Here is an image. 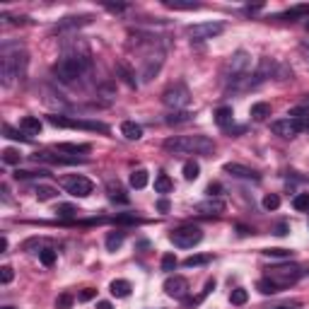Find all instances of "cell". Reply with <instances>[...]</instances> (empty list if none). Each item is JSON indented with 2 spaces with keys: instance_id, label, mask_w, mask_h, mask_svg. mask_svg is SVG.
Wrapping results in <instances>:
<instances>
[{
  "instance_id": "obj_32",
  "label": "cell",
  "mask_w": 309,
  "mask_h": 309,
  "mask_svg": "<svg viewBox=\"0 0 309 309\" xmlns=\"http://www.w3.org/2000/svg\"><path fill=\"white\" fill-rule=\"evenodd\" d=\"M208 261H210V254H193L184 261V266L186 268H198V266H205Z\"/></svg>"
},
{
  "instance_id": "obj_44",
  "label": "cell",
  "mask_w": 309,
  "mask_h": 309,
  "mask_svg": "<svg viewBox=\"0 0 309 309\" xmlns=\"http://www.w3.org/2000/svg\"><path fill=\"white\" fill-rule=\"evenodd\" d=\"M264 208L266 210H278L280 208V196L278 193H268L264 198Z\"/></svg>"
},
{
  "instance_id": "obj_48",
  "label": "cell",
  "mask_w": 309,
  "mask_h": 309,
  "mask_svg": "<svg viewBox=\"0 0 309 309\" xmlns=\"http://www.w3.org/2000/svg\"><path fill=\"white\" fill-rule=\"evenodd\" d=\"M94 295H97L94 287H85V290L77 295V299H80V302H89V299H94Z\"/></svg>"
},
{
  "instance_id": "obj_37",
  "label": "cell",
  "mask_w": 309,
  "mask_h": 309,
  "mask_svg": "<svg viewBox=\"0 0 309 309\" xmlns=\"http://www.w3.org/2000/svg\"><path fill=\"white\" fill-rule=\"evenodd\" d=\"M256 290H259L261 295H276V292H278V287L273 285L268 278H261V280L256 283Z\"/></svg>"
},
{
  "instance_id": "obj_52",
  "label": "cell",
  "mask_w": 309,
  "mask_h": 309,
  "mask_svg": "<svg viewBox=\"0 0 309 309\" xmlns=\"http://www.w3.org/2000/svg\"><path fill=\"white\" fill-rule=\"evenodd\" d=\"M208 193H210V198H213V196H218V193H220V184H210Z\"/></svg>"
},
{
  "instance_id": "obj_42",
  "label": "cell",
  "mask_w": 309,
  "mask_h": 309,
  "mask_svg": "<svg viewBox=\"0 0 309 309\" xmlns=\"http://www.w3.org/2000/svg\"><path fill=\"white\" fill-rule=\"evenodd\" d=\"M304 15H309V5H295L292 10L283 12L280 17H304Z\"/></svg>"
},
{
  "instance_id": "obj_8",
  "label": "cell",
  "mask_w": 309,
  "mask_h": 309,
  "mask_svg": "<svg viewBox=\"0 0 309 309\" xmlns=\"http://www.w3.org/2000/svg\"><path fill=\"white\" fill-rule=\"evenodd\" d=\"M309 128V116L307 119H292V116H285V119H278V121L271 123V131L280 135V138H295L299 133Z\"/></svg>"
},
{
  "instance_id": "obj_51",
  "label": "cell",
  "mask_w": 309,
  "mask_h": 309,
  "mask_svg": "<svg viewBox=\"0 0 309 309\" xmlns=\"http://www.w3.org/2000/svg\"><path fill=\"white\" fill-rule=\"evenodd\" d=\"M157 210H160V213H167V210H169V200H167V198L157 200Z\"/></svg>"
},
{
  "instance_id": "obj_31",
  "label": "cell",
  "mask_w": 309,
  "mask_h": 309,
  "mask_svg": "<svg viewBox=\"0 0 309 309\" xmlns=\"http://www.w3.org/2000/svg\"><path fill=\"white\" fill-rule=\"evenodd\" d=\"M34 193H36V198H39V200H51V198H56V196H58V188H54V186H44V184H39Z\"/></svg>"
},
{
  "instance_id": "obj_47",
  "label": "cell",
  "mask_w": 309,
  "mask_h": 309,
  "mask_svg": "<svg viewBox=\"0 0 309 309\" xmlns=\"http://www.w3.org/2000/svg\"><path fill=\"white\" fill-rule=\"evenodd\" d=\"M56 213H58V218H73L77 210L73 208V205H58V208H56Z\"/></svg>"
},
{
  "instance_id": "obj_6",
  "label": "cell",
  "mask_w": 309,
  "mask_h": 309,
  "mask_svg": "<svg viewBox=\"0 0 309 309\" xmlns=\"http://www.w3.org/2000/svg\"><path fill=\"white\" fill-rule=\"evenodd\" d=\"M51 126L58 128H80V131H92V133H109V126L101 121H87V119H70V116H46Z\"/></svg>"
},
{
  "instance_id": "obj_7",
  "label": "cell",
  "mask_w": 309,
  "mask_h": 309,
  "mask_svg": "<svg viewBox=\"0 0 309 309\" xmlns=\"http://www.w3.org/2000/svg\"><path fill=\"white\" fill-rule=\"evenodd\" d=\"M162 101L172 111H184L188 107V101H191V92H188V87L184 82H174V85H169L162 92Z\"/></svg>"
},
{
  "instance_id": "obj_2",
  "label": "cell",
  "mask_w": 309,
  "mask_h": 309,
  "mask_svg": "<svg viewBox=\"0 0 309 309\" xmlns=\"http://www.w3.org/2000/svg\"><path fill=\"white\" fill-rule=\"evenodd\" d=\"M165 150L174 154H213L215 143L205 135H174L165 140Z\"/></svg>"
},
{
  "instance_id": "obj_36",
  "label": "cell",
  "mask_w": 309,
  "mask_h": 309,
  "mask_svg": "<svg viewBox=\"0 0 309 309\" xmlns=\"http://www.w3.org/2000/svg\"><path fill=\"white\" fill-rule=\"evenodd\" d=\"M3 162L5 165H20L22 162V154L17 152L15 147H8V150H3Z\"/></svg>"
},
{
  "instance_id": "obj_1",
  "label": "cell",
  "mask_w": 309,
  "mask_h": 309,
  "mask_svg": "<svg viewBox=\"0 0 309 309\" xmlns=\"http://www.w3.org/2000/svg\"><path fill=\"white\" fill-rule=\"evenodd\" d=\"M27 70V51L20 44H5L0 51V75L3 85L10 87L17 77L24 75Z\"/></svg>"
},
{
  "instance_id": "obj_29",
  "label": "cell",
  "mask_w": 309,
  "mask_h": 309,
  "mask_svg": "<svg viewBox=\"0 0 309 309\" xmlns=\"http://www.w3.org/2000/svg\"><path fill=\"white\" fill-rule=\"evenodd\" d=\"M160 68H162V58L157 56V58H154V61H150V63H147V68L143 70V82H150V80L160 73Z\"/></svg>"
},
{
  "instance_id": "obj_21",
  "label": "cell",
  "mask_w": 309,
  "mask_h": 309,
  "mask_svg": "<svg viewBox=\"0 0 309 309\" xmlns=\"http://www.w3.org/2000/svg\"><path fill=\"white\" fill-rule=\"evenodd\" d=\"M215 123L220 128H230L232 123H234V111H232V107H220V109L215 111Z\"/></svg>"
},
{
  "instance_id": "obj_17",
  "label": "cell",
  "mask_w": 309,
  "mask_h": 309,
  "mask_svg": "<svg viewBox=\"0 0 309 309\" xmlns=\"http://www.w3.org/2000/svg\"><path fill=\"white\" fill-rule=\"evenodd\" d=\"M20 131H22L27 138L39 135V133H41V121H39L36 116H24L22 121H20Z\"/></svg>"
},
{
  "instance_id": "obj_45",
  "label": "cell",
  "mask_w": 309,
  "mask_h": 309,
  "mask_svg": "<svg viewBox=\"0 0 309 309\" xmlns=\"http://www.w3.org/2000/svg\"><path fill=\"white\" fill-rule=\"evenodd\" d=\"M12 278H15V271H12L10 266H3V268H0V283H3V285H10Z\"/></svg>"
},
{
  "instance_id": "obj_11",
  "label": "cell",
  "mask_w": 309,
  "mask_h": 309,
  "mask_svg": "<svg viewBox=\"0 0 309 309\" xmlns=\"http://www.w3.org/2000/svg\"><path fill=\"white\" fill-rule=\"evenodd\" d=\"M63 188H66L70 196H75V198H85V196H89V193H92L94 184H92L87 177L73 174V177H66V179H63Z\"/></svg>"
},
{
  "instance_id": "obj_14",
  "label": "cell",
  "mask_w": 309,
  "mask_h": 309,
  "mask_svg": "<svg viewBox=\"0 0 309 309\" xmlns=\"http://www.w3.org/2000/svg\"><path fill=\"white\" fill-rule=\"evenodd\" d=\"M36 162H51V165H75V162H82L77 157H66V154H51V152H36L34 154Z\"/></svg>"
},
{
  "instance_id": "obj_3",
  "label": "cell",
  "mask_w": 309,
  "mask_h": 309,
  "mask_svg": "<svg viewBox=\"0 0 309 309\" xmlns=\"http://www.w3.org/2000/svg\"><path fill=\"white\" fill-rule=\"evenodd\" d=\"M89 63H92V58H87V56L66 54L63 58H58L54 63V75L58 77L61 82H73V80H77V77L87 70Z\"/></svg>"
},
{
  "instance_id": "obj_49",
  "label": "cell",
  "mask_w": 309,
  "mask_h": 309,
  "mask_svg": "<svg viewBox=\"0 0 309 309\" xmlns=\"http://www.w3.org/2000/svg\"><path fill=\"white\" fill-rule=\"evenodd\" d=\"M116 222H121V225H133V222H138L135 215H128V213H121V215H116Z\"/></svg>"
},
{
  "instance_id": "obj_43",
  "label": "cell",
  "mask_w": 309,
  "mask_h": 309,
  "mask_svg": "<svg viewBox=\"0 0 309 309\" xmlns=\"http://www.w3.org/2000/svg\"><path fill=\"white\" fill-rule=\"evenodd\" d=\"M264 256H271V259H290V256H292V251H290V249H280V246H278V249H266Z\"/></svg>"
},
{
  "instance_id": "obj_38",
  "label": "cell",
  "mask_w": 309,
  "mask_h": 309,
  "mask_svg": "<svg viewBox=\"0 0 309 309\" xmlns=\"http://www.w3.org/2000/svg\"><path fill=\"white\" fill-rule=\"evenodd\" d=\"M186 121H191V114L188 111H172L169 116H167V123H186Z\"/></svg>"
},
{
  "instance_id": "obj_40",
  "label": "cell",
  "mask_w": 309,
  "mask_h": 309,
  "mask_svg": "<svg viewBox=\"0 0 309 309\" xmlns=\"http://www.w3.org/2000/svg\"><path fill=\"white\" fill-rule=\"evenodd\" d=\"M3 133H5V138H10V140H29L22 131H15V128H12V126H8V123L3 126Z\"/></svg>"
},
{
  "instance_id": "obj_56",
  "label": "cell",
  "mask_w": 309,
  "mask_h": 309,
  "mask_svg": "<svg viewBox=\"0 0 309 309\" xmlns=\"http://www.w3.org/2000/svg\"><path fill=\"white\" fill-rule=\"evenodd\" d=\"M3 309H15V307H3Z\"/></svg>"
},
{
  "instance_id": "obj_27",
  "label": "cell",
  "mask_w": 309,
  "mask_h": 309,
  "mask_svg": "<svg viewBox=\"0 0 309 309\" xmlns=\"http://www.w3.org/2000/svg\"><path fill=\"white\" fill-rule=\"evenodd\" d=\"M172 188H174V181L167 177V174H157L154 177V191L157 193H169Z\"/></svg>"
},
{
  "instance_id": "obj_19",
  "label": "cell",
  "mask_w": 309,
  "mask_h": 309,
  "mask_svg": "<svg viewBox=\"0 0 309 309\" xmlns=\"http://www.w3.org/2000/svg\"><path fill=\"white\" fill-rule=\"evenodd\" d=\"M56 150H58V152H70L77 157V154H87L89 150H92V145H87V143H58Z\"/></svg>"
},
{
  "instance_id": "obj_4",
  "label": "cell",
  "mask_w": 309,
  "mask_h": 309,
  "mask_svg": "<svg viewBox=\"0 0 309 309\" xmlns=\"http://www.w3.org/2000/svg\"><path fill=\"white\" fill-rule=\"evenodd\" d=\"M249 66H251V58L246 51H237V54H232V58L225 63L222 68V77L230 82L234 89H242V82L246 80V73H249Z\"/></svg>"
},
{
  "instance_id": "obj_34",
  "label": "cell",
  "mask_w": 309,
  "mask_h": 309,
  "mask_svg": "<svg viewBox=\"0 0 309 309\" xmlns=\"http://www.w3.org/2000/svg\"><path fill=\"white\" fill-rule=\"evenodd\" d=\"M292 208L299 213H309V193H297L292 198Z\"/></svg>"
},
{
  "instance_id": "obj_54",
  "label": "cell",
  "mask_w": 309,
  "mask_h": 309,
  "mask_svg": "<svg viewBox=\"0 0 309 309\" xmlns=\"http://www.w3.org/2000/svg\"><path fill=\"white\" fill-rule=\"evenodd\" d=\"M97 309H114V307H111V302H104V299H101V302H97Z\"/></svg>"
},
{
  "instance_id": "obj_53",
  "label": "cell",
  "mask_w": 309,
  "mask_h": 309,
  "mask_svg": "<svg viewBox=\"0 0 309 309\" xmlns=\"http://www.w3.org/2000/svg\"><path fill=\"white\" fill-rule=\"evenodd\" d=\"M123 8L126 5H107V10H111V12H123Z\"/></svg>"
},
{
  "instance_id": "obj_50",
  "label": "cell",
  "mask_w": 309,
  "mask_h": 309,
  "mask_svg": "<svg viewBox=\"0 0 309 309\" xmlns=\"http://www.w3.org/2000/svg\"><path fill=\"white\" fill-rule=\"evenodd\" d=\"M287 232H290V227H287L285 222H280V225L276 227V232H273V234H278V237H285Z\"/></svg>"
},
{
  "instance_id": "obj_20",
  "label": "cell",
  "mask_w": 309,
  "mask_h": 309,
  "mask_svg": "<svg viewBox=\"0 0 309 309\" xmlns=\"http://www.w3.org/2000/svg\"><path fill=\"white\" fill-rule=\"evenodd\" d=\"M107 193H109V198L114 200V203H123V205H126V203L131 200V198H128V193L121 188V184H119V181H116V184H114V181H109V184H107Z\"/></svg>"
},
{
  "instance_id": "obj_57",
  "label": "cell",
  "mask_w": 309,
  "mask_h": 309,
  "mask_svg": "<svg viewBox=\"0 0 309 309\" xmlns=\"http://www.w3.org/2000/svg\"><path fill=\"white\" fill-rule=\"evenodd\" d=\"M307 29H309V20H307Z\"/></svg>"
},
{
  "instance_id": "obj_24",
  "label": "cell",
  "mask_w": 309,
  "mask_h": 309,
  "mask_svg": "<svg viewBox=\"0 0 309 309\" xmlns=\"http://www.w3.org/2000/svg\"><path fill=\"white\" fill-rule=\"evenodd\" d=\"M249 114L254 116L256 121H264V119L271 116V104H268V101H256V104H251V111H249Z\"/></svg>"
},
{
  "instance_id": "obj_12",
  "label": "cell",
  "mask_w": 309,
  "mask_h": 309,
  "mask_svg": "<svg viewBox=\"0 0 309 309\" xmlns=\"http://www.w3.org/2000/svg\"><path fill=\"white\" fill-rule=\"evenodd\" d=\"M165 292L174 299H184L188 292V280L181 276H172L165 280Z\"/></svg>"
},
{
  "instance_id": "obj_13",
  "label": "cell",
  "mask_w": 309,
  "mask_h": 309,
  "mask_svg": "<svg viewBox=\"0 0 309 309\" xmlns=\"http://www.w3.org/2000/svg\"><path fill=\"white\" fill-rule=\"evenodd\" d=\"M227 174H232V177L237 179H249V181H261V177H259V172H254V169H249V167L244 165H237V162H230V165L222 167Z\"/></svg>"
},
{
  "instance_id": "obj_23",
  "label": "cell",
  "mask_w": 309,
  "mask_h": 309,
  "mask_svg": "<svg viewBox=\"0 0 309 309\" xmlns=\"http://www.w3.org/2000/svg\"><path fill=\"white\" fill-rule=\"evenodd\" d=\"M165 8H169V10H200V3H193V0H167Z\"/></svg>"
},
{
  "instance_id": "obj_5",
  "label": "cell",
  "mask_w": 309,
  "mask_h": 309,
  "mask_svg": "<svg viewBox=\"0 0 309 309\" xmlns=\"http://www.w3.org/2000/svg\"><path fill=\"white\" fill-rule=\"evenodd\" d=\"M266 278L278 287V290H283V287H290L295 285L299 278H302V268L295 264H283V266H273V268H268V273Z\"/></svg>"
},
{
  "instance_id": "obj_18",
  "label": "cell",
  "mask_w": 309,
  "mask_h": 309,
  "mask_svg": "<svg viewBox=\"0 0 309 309\" xmlns=\"http://www.w3.org/2000/svg\"><path fill=\"white\" fill-rule=\"evenodd\" d=\"M121 135L126 140H140L143 138V126L135 121H123L121 123Z\"/></svg>"
},
{
  "instance_id": "obj_9",
  "label": "cell",
  "mask_w": 309,
  "mask_h": 309,
  "mask_svg": "<svg viewBox=\"0 0 309 309\" xmlns=\"http://www.w3.org/2000/svg\"><path fill=\"white\" fill-rule=\"evenodd\" d=\"M169 239H172V244L179 246V249H193L196 244H200L203 232H200L198 227H193V225H184V227H177V230L172 232Z\"/></svg>"
},
{
  "instance_id": "obj_30",
  "label": "cell",
  "mask_w": 309,
  "mask_h": 309,
  "mask_svg": "<svg viewBox=\"0 0 309 309\" xmlns=\"http://www.w3.org/2000/svg\"><path fill=\"white\" fill-rule=\"evenodd\" d=\"M123 239H126V234H123V232H109V234H107V249H109V251L121 249Z\"/></svg>"
},
{
  "instance_id": "obj_26",
  "label": "cell",
  "mask_w": 309,
  "mask_h": 309,
  "mask_svg": "<svg viewBox=\"0 0 309 309\" xmlns=\"http://www.w3.org/2000/svg\"><path fill=\"white\" fill-rule=\"evenodd\" d=\"M147 179H150V177H147V172H145V169H133L128 181H131L133 188H145V186H147Z\"/></svg>"
},
{
  "instance_id": "obj_55",
  "label": "cell",
  "mask_w": 309,
  "mask_h": 309,
  "mask_svg": "<svg viewBox=\"0 0 309 309\" xmlns=\"http://www.w3.org/2000/svg\"><path fill=\"white\" fill-rule=\"evenodd\" d=\"M271 309H287V307H283V304H278V307H271Z\"/></svg>"
},
{
  "instance_id": "obj_46",
  "label": "cell",
  "mask_w": 309,
  "mask_h": 309,
  "mask_svg": "<svg viewBox=\"0 0 309 309\" xmlns=\"http://www.w3.org/2000/svg\"><path fill=\"white\" fill-rule=\"evenodd\" d=\"M177 256L174 254H165L162 256V271H174V268H177Z\"/></svg>"
},
{
  "instance_id": "obj_41",
  "label": "cell",
  "mask_w": 309,
  "mask_h": 309,
  "mask_svg": "<svg viewBox=\"0 0 309 309\" xmlns=\"http://www.w3.org/2000/svg\"><path fill=\"white\" fill-rule=\"evenodd\" d=\"M39 259H41V264H44L46 268H51V266L56 264V251L54 249H41V251H39Z\"/></svg>"
},
{
  "instance_id": "obj_15",
  "label": "cell",
  "mask_w": 309,
  "mask_h": 309,
  "mask_svg": "<svg viewBox=\"0 0 309 309\" xmlns=\"http://www.w3.org/2000/svg\"><path fill=\"white\" fill-rule=\"evenodd\" d=\"M196 213H200V215H220V213H225V203L218 198H208L196 205Z\"/></svg>"
},
{
  "instance_id": "obj_16",
  "label": "cell",
  "mask_w": 309,
  "mask_h": 309,
  "mask_svg": "<svg viewBox=\"0 0 309 309\" xmlns=\"http://www.w3.org/2000/svg\"><path fill=\"white\" fill-rule=\"evenodd\" d=\"M116 75L121 77L123 82L128 85V87H138V80H135V70H133L126 61H119L116 63Z\"/></svg>"
},
{
  "instance_id": "obj_33",
  "label": "cell",
  "mask_w": 309,
  "mask_h": 309,
  "mask_svg": "<svg viewBox=\"0 0 309 309\" xmlns=\"http://www.w3.org/2000/svg\"><path fill=\"white\" fill-rule=\"evenodd\" d=\"M246 299H249V292H246L244 287H237V290H232L230 302L234 304V307H242V304H246Z\"/></svg>"
},
{
  "instance_id": "obj_28",
  "label": "cell",
  "mask_w": 309,
  "mask_h": 309,
  "mask_svg": "<svg viewBox=\"0 0 309 309\" xmlns=\"http://www.w3.org/2000/svg\"><path fill=\"white\" fill-rule=\"evenodd\" d=\"M48 177V169H15V179H41Z\"/></svg>"
},
{
  "instance_id": "obj_10",
  "label": "cell",
  "mask_w": 309,
  "mask_h": 309,
  "mask_svg": "<svg viewBox=\"0 0 309 309\" xmlns=\"http://www.w3.org/2000/svg\"><path fill=\"white\" fill-rule=\"evenodd\" d=\"M225 32V24L222 22H198L191 24L186 29V34L191 36V41H205V39H215L218 34Z\"/></svg>"
},
{
  "instance_id": "obj_25",
  "label": "cell",
  "mask_w": 309,
  "mask_h": 309,
  "mask_svg": "<svg viewBox=\"0 0 309 309\" xmlns=\"http://www.w3.org/2000/svg\"><path fill=\"white\" fill-rule=\"evenodd\" d=\"M198 177H200V165L198 162H196V160L184 162V179H186V181H196Z\"/></svg>"
},
{
  "instance_id": "obj_35",
  "label": "cell",
  "mask_w": 309,
  "mask_h": 309,
  "mask_svg": "<svg viewBox=\"0 0 309 309\" xmlns=\"http://www.w3.org/2000/svg\"><path fill=\"white\" fill-rule=\"evenodd\" d=\"M92 17H66L63 22L58 24V29H70V27H80V24H89Z\"/></svg>"
},
{
  "instance_id": "obj_39",
  "label": "cell",
  "mask_w": 309,
  "mask_h": 309,
  "mask_svg": "<svg viewBox=\"0 0 309 309\" xmlns=\"http://www.w3.org/2000/svg\"><path fill=\"white\" fill-rule=\"evenodd\" d=\"M73 307V295L70 292H61L56 297V309H70Z\"/></svg>"
},
{
  "instance_id": "obj_22",
  "label": "cell",
  "mask_w": 309,
  "mask_h": 309,
  "mask_svg": "<svg viewBox=\"0 0 309 309\" xmlns=\"http://www.w3.org/2000/svg\"><path fill=\"white\" fill-rule=\"evenodd\" d=\"M131 290H133V285L128 280H121V278H119V280H111V285H109V292L114 297H128Z\"/></svg>"
}]
</instances>
